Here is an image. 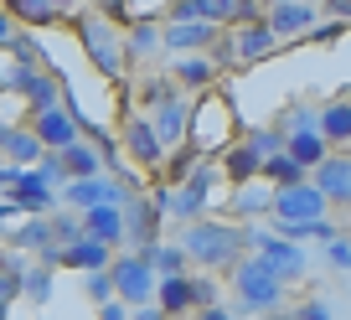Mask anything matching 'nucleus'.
<instances>
[{
	"label": "nucleus",
	"instance_id": "f257e3e1",
	"mask_svg": "<svg viewBox=\"0 0 351 320\" xmlns=\"http://www.w3.org/2000/svg\"><path fill=\"white\" fill-rule=\"evenodd\" d=\"M181 248H186V258H191V264H202V269H232V264L253 248V227H232V222H202V217H191Z\"/></svg>",
	"mask_w": 351,
	"mask_h": 320
},
{
	"label": "nucleus",
	"instance_id": "f03ea898",
	"mask_svg": "<svg viewBox=\"0 0 351 320\" xmlns=\"http://www.w3.org/2000/svg\"><path fill=\"white\" fill-rule=\"evenodd\" d=\"M228 274H232V289H238V305H243V310L269 315V310L285 305V289H289V284H285V279H279L269 264H263L258 254H253V258H238Z\"/></svg>",
	"mask_w": 351,
	"mask_h": 320
},
{
	"label": "nucleus",
	"instance_id": "7ed1b4c3",
	"mask_svg": "<svg viewBox=\"0 0 351 320\" xmlns=\"http://www.w3.org/2000/svg\"><path fill=\"white\" fill-rule=\"evenodd\" d=\"M77 36H83V47H88V62L99 67L104 77H114V83H119L124 77V62H130V57H124V32L119 26L109 21V16H77Z\"/></svg>",
	"mask_w": 351,
	"mask_h": 320
},
{
	"label": "nucleus",
	"instance_id": "20e7f679",
	"mask_svg": "<svg viewBox=\"0 0 351 320\" xmlns=\"http://www.w3.org/2000/svg\"><path fill=\"white\" fill-rule=\"evenodd\" d=\"M326 212H330V201L320 197V186L310 176L295 181V186H274V212H269L274 222H315Z\"/></svg>",
	"mask_w": 351,
	"mask_h": 320
},
{
	"label": "nucleus",
	"instance_id": "39448f33",
	"mask_svg": "<svg viewBox=\"0 0 351 320\" xmlns=\"http://www.w3.org/2000/svg\"><path fill=\"white\" fill-rule=\"evenodd\" d=\"M253 254L263 258V264L274 269L285 284H295V279H305V269H310V258H305V248L295 243V238H285V232H253Z\"/></svg>",
	"mask_w": 351,
	"mask_h": 320
},
{
	"label": "nucleus",
	"instance_id": "423d86ee",
	"mask_svg": "<svg viewBox=\"0 0 351 320\" xmlns=\"http://www.w3.org/2000/svg\"><path fill=\"white\" fill-rule=\"evenodd\" d=\"M109 274H114V295H119L124 305H145V299H155V284H160V274L145 264V254H124V258H114Z\"/></svg>",
	"mask_w": 351,
	"mask_h": 320
},
{
	"label": "nucleus",
	"instance_id": "0eeeda50",
	"mask_svg": "<svg viewBox=\"0 0 351 320\" xmlns=\"http://www.w3.org/2000/svg\"><path fill=\"white\" fill-rule=\"evenodd\" d=\"M5 93H21L32 114H47V109H57V93H62V88H57V77H47L42 67L16 62L11 73H5Z\"/></svg>",
	"mask_w": 351,
	"mask_h": 320
},
{
	"label": "nucleus",
	"instance_id": "6e6552de",
	"mask_svg": "<svg viewBox=\"0 0 351 320\" xmlns=\"http://www.w3.org/2000/svg\"><path fill=\"white\" fill-rule=\"evenodd\" d=\"M263 21H269V32H274L279 42H300V36L320 21V5H310V0H269V5H263Z\"/></svg>",
	"mask_w": 351,
	"mask_h": 320
},
{
	"label": "nucleus",
	"instance_id": "1a4fd4ad",
	"mask_svg": "<svg viewBox=\"0 0 351 320\" xmlns=\"http://www.w3.org/2000/svg\"><path fill=\"white\" fill-rule=\"evenodd\" d=\"M217 181H222V166H217V160H197V171H191V176L181 181V191H176V212H171V217H186V222L202 217Z\"/></svg>",
	"mask_w": 351,
	"mask_h": 320
},
{
	"label": "nucleus",
	"instance_id": "9d476101",
	"mask_svg": "<svg viewBox=\"0 0 351 320\" xmlns=\"http://www.w3.org/2000/svg\"><path fill=\"white\" fill-rule=\"evenodd\" d=\"M160 217L165 212L155 207L150 197H134L130 191V197H124V243L130 248H150L155 238H160Z\"/></svg>",
	"mask_w": 351,
	"mask_h": 320
},
{
	"label": "nucleus",
	"instance_id": "9b49d317",
	"mask_svg": "<svg viewBox=\"0 0 351 320\" xmlns=\"http://www.w3.org/2000/svg\"><path fill=\"white\" fill-rule=\"evenodd\" d=\"M124 197H130V186H124V181H109V176H73L62 186V201L77 207V212L99 207V201H119L124 207Z\"/></svg>",
	"mask_w": 351,
	"mask_h": 320
},
{
	"label": "nucleus",
	"instance_id": "f8f14e48",
	"mask_svg": "<svg viewBox=\"0 0 351 320\" xmlns=\"http://www.w3.org/2000/svg\"><path fill=\"white\" fill-rule=\"evenodd\" d=\"M228 47H232V62H263V57L279 52V36L269 32V21L258 16V21H248V26H232Z\"/></svg>",
	"mask_w": 351,
	"mask_h": 320
},
{
	"label": "nucleus",
	"instance_id": "ddd939ff",
	"mask_svg": "<svg viewBox=\"0 0 351 320\" xmlns=\"http://www.w3.org/2000/svg\"><path fill=\"white\" fill-rule=\"evenodd\" d=\"M124 150H130V160H134V166H145V171H155L165 160V145H160V134H155V124L140 119V114L124 119Z\"/></svg>",
	"mask_w": 351,
	"mask_h": 320
},
{
	"label": "nucleus",
	"instance_id": "4468645a",
	"mask_svg": "<svg viewBox=\"0 0 351 320\" xmlns=\"http://www.w3.org/2000/svg\"><path fill=\"white\" fill-rule=\"evenodd\" d=\"M310 181L320 186V197H326L330 207H351V155H326V160L310 171Z\"/></svg>",
	"mask_w": 351,
	"mask_h": 320
},
{
	"label": "nucleus",
	"instance_id": "2eb2a0df",
	"mask_svg": "<svg viewBox=\"0 0 351 320\" xmlns=\"http://www.w3.org/2000/svg\"><path fill=\"white\" fill-rule=\"evenodd\" d=\"M32 130H36V140H42V150H67V145L77 140V114L67 109V103H57V109H47V114H32Z\"/></svg>",
	"mask_w": 351,
	"mask_h": 320
},
{
	"label": "nucleus",
	"instance_id": "dca6fc26",
	"mask_svg": "<svg viewBox=\"0 0 351 320\" xmlns=\"http://www.w3.org/2000/svg\"><path fill=\"white\" fill-rule=\"evenodd\" d=\"M217 36H222V26H212V21H165V26H160L165 52H197V47H217Z\"/></svg>",
	"mask_w": 351,
	"mask_h": 320
},
{
	"label": "nucleus",
	"instance_id": "f3484780",
	"mask_svg": "<svg viewBox=\"0 0 351 320\" xmlns=\"http://www.w3.org/2000/svg\"><path fill=\"white\" fill-rule=\"evenodd\" d=\"M155 134H160V145L165 150H176V145L186 140V130H191V103H186V93H176V99H165V103H155Z\"/></svg>",
	"mask_w": 351,
	"mask_h": 320
},
{
	"label": "nucleus",
	"instance_id": "a211bd4d",
	"mask_svg": "<svg viewBox=\"0 0 351 320\" xmlns=\"http://www.w3.org/2000/svg\"><path fill=\"white\" fill-rule=\"evenodd\" d=\"M109 264H114V248L99 243V238H88V232H77L73 243H62V269L93 274V269H109Z\"/></svg>",
	"mask_w": 351,
	"mask_h": 320
},
{
	"label": "nucleus",
	"instance_id": "6ab92c4d",
	"mask_svg": "<svg viewBox=\"0 0 351 320\" xmlns=\"http://www.w3.org/2000/svg\"><path fill=\"white\" fill-rule=\"evenodd\" d=\"M83 232H88V238H99V243H109V248H119L124 243V207H119V201L88 207L83 212Z\"/></svg>",
	"mask_w": 351,
	"mask_h": 320
},
{
	"label": "nucleus",
	"instance_id": "aec40b11",
	"mask_svg": "<svg viewBox=\"0 0 351 320\" xmlns=\"http://www.w3.org/2000/svg\"><path fill=\"white\" fill-rule=\"evenodd\" d=\"M217 166H222V181L243 186V181H258V166H263V155L253 150L248 140H238V145H232V150H228V155L217 160Z\"/></svg>",
	"mask_w": 351,
	"mask_h": 320
},
{
	"label": "nucleus",
	"instance_id": "412c9836",
	"mask_svg": "<svg viewBox=\"0 0 351 320\" xmlns=\"http://www.w3.org/2000/svg\"><path fill=\"white\" fill-rule=\"evenodd\" d=\"M285 150L295 155V160H300L305 171H315L320 160L330 155V140H326L320 130H289V134H285Z\"/></svg>",
	"mask_w": 351,
	"mask_h": 320
},
{
	"label": "nucleus",
	"instance_id": "4be33fe9",
	"mask_svg": "<svg viewBox=\"0 0 351 320\" xmlns=\"http://www.w3.org/2000/svg\"><path fill=\"white\" fill-rule=\"evenodd\" d=\"M155 305H160L165 315H186V310H197V299H191V274H165L160 284H155Z\"/></svg>",
	"mask_w": 351,
	"mask_h": 320
},
{
	"label": "nucleus",
	"instance_id": "5701e85b",
	"mask_svg": "<svg viewBox=\"0 0 351 320\" xmlns=\"http://www.w3.org/2000/svg\"><path fill=\"white\" fill-rule=\"evenodd\" d=\"M57 155H62L67 181H73V176H104V155L93 150V140H83V134H77L67 150H57Z\"/></svg>",
	"mask_w": 351,
	"mask_h": 320
},
{
	"label": "nucleus",
	"instance_id": "b1692460",
	"mask_svg": "<svg viewBox=\"0 0 351 320\" xmlns=\"http://www.w3.org/2000/svg\"><path fill=\"white\" fill-rule=\"evenodd\" d=\"M0 155L11 166H36L42 160V140H36V130H0Z\"/></svg>",
	"mask_w": 351,
	"mask_h": 320
},
{
	"label": "nucleus",
	"instance_id": "393cba45",
	"mask_svg": "<svg viewBox=\"0 0 351 320\" xmlns=\"http://www.w3.org/2000/svg\"><path fill=\"white\" fill-rule=\"evenodd\" d=\"M310 171L300 166L289 150H274V155H263V166H258V181H269V186H295V181H305Z\"/></svg>",
	"mask_w": 351,
	"mask_h": 320
},
{
	"label": "nucleus",
	"instance_id": "a878e982",
	"mask_svg": "<svg viewBox=\"0 0 351 320\" xmlns=\"http://www.w3.org/2000/svg\"><path fill=\"white\" fill-rule=\"evenodd\" d=\"M217 57H181V62L171 67V77L181 83V88H212L217 83Z\"/></svg>",
	"mask_w": 351,
	"mask_h": 320
},
{
	"label": "nucleus",
	"instance_id": "bb28decb",
	"mask_svg": "<svg viewBox=\"0 0 351 320\" xmlns=\"http://www.w3.org/2000/svg\"><path fill=\"white\" fill-rule=\"evenodd\" d=\"M134 254H145V264H150L160 279H165V274H186V264H191L181 243H160V238H155L150 248H134Z\"/></svg>",
	"mask_w": 351,
	"mask_h": 320
},
{
	"label": "nucleus",
	"instance_id": "cd10ccee",
	"mask_svg": "<svg viewBox=\"0 0 351 320\" xmlns=\"http://www.w3.org/2000/svg\"><path fill=\"white\" fill-rule=\"evenodd\" d=\"M320 134H326L330 145H351V99L320 103Z\"/></svg>",
	"mask_w": 351,
	"mask_h": 320
},
{
	"label": "nucleus",
	"instance_id": "c85d7f7f",
	"mask_svg": "<svg viewBox=\"0 0 351 320\" xmlns=\"http://www.w3.org/2000/svg\"><path fill=\"white\" fill-rule=\"evenodd\" d=\"M150 52H165L160 26L155 21H130L124 26V57H150Z\"/></svg>",
	"mask_w": 351,
	"mask_h": 320
},
{
	"label": "nucleus",
	"instance_id": "c756f323",
	"mask_svg": "<svg viewBox=\"0 0 351 320\" xmlns=\"http://www.w3.org/2000/svg\"><path fill=\"white\" fill-rule=\"evenodd\" d=\"M253 212H274V191L243 181V186L232 191V217H253Z\"/></svg>",
	"mask_w": 351,
	"mask_h": 320
},
{
	"label": "nucleus",
	"instance_id": "7c9ffc66",
	"mask_svg": "<svg viewBox=\"0 0 351 320\" xmlns=\"http://www.w3.org/2000/svg\"><path fill=\"white\" fill-rule=\"evenodd\" d=\"M52 274L57 269H47V264H26V274H21V299H36V305H47L52 299Z\"/></svg>",
	"mask_w": 351,
	"mask_h": 320
},
{
	"label": "nucleus",
	"instance_id": "2f4dec72",
	"mask_svg": "<svg viewBox=\"0 0 351 320\" xmlns=\"http://www.w3.org/2000/svg\"><path fill=\"white\" fill-rule=\"evenodd\" d=\"M5 5H11V16H16V21H26V26H52L57 16H62L52 0H5Z\"/></svg>",
	"mask_w": 351,
	"mask_h": 320
},
{
	"label": "nucleus",
	"instance_id": "473e14b6",
	"mask_svg": "<svg viewBox=\"0 0 351 320\" xmlns=\"http://www.w3.org/2000/svg\"><path fill=\"white\" fill-rule=\"evenodd\" d=\"M47 243H57L52 238V217H32L16 227V248H26V254H42Z\"/></svg>",
	"mask_w": 351,
	"mask_h": 320
},
{
	"label": "nucleus",
	"instance_id": "72a5a7b5",
	"mask_svg": "<svg viewBox=\"0 0 351 320\" xmlns=\"http://www.w3.org/2000/svg\"><path fill=\"white\" fill-rule=\"evenodd\" d=\"M83 295L93 299V305H104V299H119V295H114V274H109V269H93V274H83Z\"/></svg>",
	"mask_w": 351,
	"mask_h": 320
},
{
	"label": "nucleus",
	"instance_id": "f704fd0d",
	"mask_svg": "<svg viewBox=\"0 0 351 320\" xmlns=\"http://www.w3.org/2000/svg\"><path fill=\"white\" fill-rule=\"evenodd\" d=\"M5 52H16V62H26V67H42V47H36V36H26V32H16L11 42H5Z\"/></svg>",
	"mask_w": 351,
	"mask_h": 320
},
{
	"label": "nucleus",
	"instance_id": "c9c22d12",
	"mask_svg": "<svg viewBox=\"0 0 351 320\" xmlns=\"http://www.w3.org/2000/svg\"><path fill=\"white\" fill-rule=\"evenodd\" d=\"M269 320H336V315H330V305H326V299H305V305H300V310H289V315L269 310Z\"/></svg>",
	"mask_w": 351,
	"mask_h": 320
},
{
	"label": "nucleus",
	"instance_id": "e433bc0d",
	"mask_svg": "<svg viewBox=\"0 0 351 320\" xmlns=\"http://www.w3.org/2000/svg\"><path fill=\"white\" fill-rule=\"evenodd\" d=\"M176 93H181V83H176L171 73H165V77H150V83H145V103H150V109H155V103H165V99H176Z\"/></svg>",
	"mask_w": 351,
	"mask_h": 320
},
{
	"label": "nucleus",
	"instance_id": "4c0bfd02",
	"mask_svg": "<svg viewBox=\"0 0 351 320\" xmlns=\"http://www.w3.org/2000/svg\"><path fill=\"white\" fill-rule=\"evenodd\" d=\"M326 264L336 269V274H351V243L341 238V232H336V238L326 243Z\"/></svg>",
	"mask_w": 351,
	"mask_h": 320
},
{
	"label": "nucleus",
	"instance_id": "58836bf2",
	"mask_svg": "<svg viewBox=\"0 0 351 320\" xmlns=\"http://www.w3.org/2000/svg\"><path fill=\"white\" fill-rule=\"evenodd\" d=\"M248 145L258 155H274V150H285V134L279 130H248Z\"/></svg>",
	"mask_w": 351,
	"mask_h": 320
},
{
	"label": "nucleus",
	"instance_id": "ea45409f",
	"mask_svg": "<svg viewBox=\"0 0 351 320\" xmlns=\"http://www.w3.org/2000/svg\"><path fill=\"white\" fill-rule=\"evenodd\" d=\"M77 232H83V217H73V212H62V217H52V238H57V243H73Z\"/></svg>",
	"mask_w": 351,
	"mask_h": 320
},
{
	"label": "nucleus",
	"instance_id": "a19ab883",
	"mask_svg": "<svg viewBox=\"0 0 351 320\" xmlns=\"http://www.w3.org/2000/svg\"><path fill=\"white\" fill-rule=\"evenodd\" d=\"M191 299H197V310H202V305H212V299H217V284H212V279H197V274H191Z\"/></svg>",
	"mask_w": 351,
	"mask_h": 320
},
{
	"label": "nucleus",
	"instance_id": "79ce46f5",
	"mask_svg": "<svg viewBox=\"0 0 351 320\" xmlns=\"http://www.w3.org/2000/svg\"><path fill=\"white\" fill-rule=\"evenodd\" d=\"M130 320H171L155 299H145V305H130Z\"/></svg>",
	"mask_w": 351,
	"mask_h": 320
},
{
	"label": "nucleus",
	"instance_id": "37998d69",
	"mask_svg": "<svg viewBox=\"0 0 351 320\" xmlns=\"http://www.w3.org/2000/svg\"><path fill=\"white\" fill-rule=\"evenodd\" d=\"M320 16H330V21H346V26H351V0H326V5H320Z\"/></svg>",
	"mask_w": 351,
	"mask_h": 320
},
{
	"label": "nucleus",
	"instance_id": "c03bdc74",
	"mask_svg": "<svg viewBox=\"0 0 351 320\" xmlns=\"http://www.w3.org/2000/svg\"><path fill=\"white\" fill-rule=\"evenodd\" d=\"M99 320H130V305H124V299H104V305H99Z\"/></svg>",
	"mask_w": 351,
	"mask_h": 320
},
{
	"label": "nucleus",
	"instance_id": "a18cd8bd",
	"mask_svg": "<svg viewBox=\"0 0 351 320\" xmlns=\"http://www.w3.org/2000/svg\"><path fill=\"white\" fill-rule=\"evenodd\" d=\"M197 320H238V315H232L222 299H212V305H202V310H197Z\"/></svg>",
	"mask_w": 351,
	"mask_h": 320
},
{
	"label": "nucleus",
	"instance_id": "49530a36",
	"mask_svg": "<svg viewBox=\"0 0 351 320\" xmlns=\"http://www.w3.org/2000/svg\"><path fill=\"white\" fill-rule=\"evenodd\" d=\"M11 36H16V16H11V11H0V47L11 42Z\"/></svg>",
	"mask_w": 351,
	"mask_h": 320
},
{
	"label": "nucleus",
	"instance_id": "de8ad7c7",
	"mask_svg": "<svg viewBox=\"0 0 351 320\" xmlns=\"http://www.w3.org/2000/svg\"><path fill=\"white\" fill-rule=\"evenodd\" d=\"M57 11H77V5H83V0H52Z\"/></svg>",
	"mask_w": 351,
	"mask_h": 320
},
{
	"label": "nucleus",
	"instance_id": "09e8293b",
	"mask_svg": "<svg viewBox=\"0 0 351 320\" xmlns=\"http://www.w3.org/2000/svg\"><path fill=\"white\" fill-rule=\"evenodd\" d=\"M5 315H11V299H5V295H0V320H5Z\"/></svg>",
	"mask_w": 351,
	"mask_h": 320
},
{
	"label": "nucleus",
	"instance_id": "8fccbe9b",
	"mask_svg": "<svg viewBox=\"0 0 351 320\" xmlns=\"http://www.w3.org/2000/svg\"><path fill=\"white\" fill-rule=\"evenodd\" d=\"M0 93H5V67H0Z\"/></svg>",
	"mask_w": 351,
	"mask_h": 320
},
{
	"label": "nucleus",
	"instance_id": "3c124183",
	"mask_svg": "<svg viewBox=\"0 0 351 320\" xmlns=\"http://www.w3.org/2000/svg\"><path fill=\"white\" fill-rule=\"evenodd\" d=\"M0 238H5V217H0Z\"/></svg>",
	"mask_w": 351,
	"mask_h": 320
}]
</instances>
